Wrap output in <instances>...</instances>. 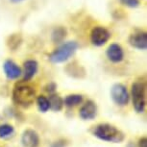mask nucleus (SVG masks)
Listing matches in <instances>:
<instances>
[{
  "mask_svg": "<svg viewBox=\"0 0 147 147\" xmlns=\"http://www.w3.org/2000/svg\"><path fill=\"white\" fill-rule=\"evenodd\" d=\"M13 99L15 103L19 106L28 108L34 103L36 99V91L28 85L18 84L13 88Z\"/></svg>",
  "mask_w": 147,
  "mask_h": 147,
  "instance_id": "nucleus-2",
  "label": "nucleus"
},
{
  "mask_svg": "<svg viewBox=\"0 0 147 147\" xmlns=\"http://www.w3.org/2000/svg\"><path fill=\"white\" fill-rule=\"evenodd\" d=\"M38 71V63L36 61L29 60L24 63V72H23V80L29 81Z\"/></svg>",
  "mask_w": 147,
  "mask_h": 147,
  "instance_id": "nucleus-12",
  "label": "nucleus"
},
{
  "mask_svg": "<svg viewBox=\"0 0 147 147\" xmlns=\"http://www.w3.org/2000/svg\"><path fill=\"white\" fill-rule=\"evenodd\" d=\"M145 85L140 82H136L132 86V96L133 104L135 110L138 113H143L146 105V93Z\"/></svg>",
  "mask_w": 147,
  "mask_h": 147,
  "instance_id": "nucleus-4",
  "label": "nucleus"
},
{
  "mask_svg": "<svg viewBox=\"0 0 147 147\" xmlns=\"http://www.w3.org/2000/svg\"><path fill=\"white\" fill-rule=\"evenodd\" d=\"M4 72L5 75L7 76L8 79L15 80L18 79L21 75V70L18 67V65L13 62V61H6L4 63Z\"/></svg>",
  "mask_w": 147,
  "mask_h": 147,
  "instance_id": "nucleus-10",
  "label": "nucleus"
},
{
  "mask_svg": "<svg viewBox=\"0 0 147 147\" xmlns=\"http://www.w3.org/2000/svg\"><path fill=\"white\" fill-rule=\"evenodd\" d=\"M120 1L122 4L126 5V6H128V7H132V8L137 7L138 5V0H120Z\"/></svg>",
  "mask_w": 147,
  "mask_h": 147,
  "instance_id": "nucleus-18",
  "label": "nucleus"
},
{
  "mask_svg": "<svg viewBox=\"0 0 147 147\" xmlns=\"http://www.w3.org/2000/svg\"><path fill=\"white\" fill-rule=\"evenodd\" d=\"M127 147H136V145L133 142H129L128 145H127Z\"/></svg>",
  "mask_w": 147,
  "mask_h": 147,
  "instance_id": "nucleus-22",
  "label": "nucleus"
},
{
  "mask_svg": "<svg viewBox=\"0 0 147 147\" xmlns=\"http://www.w3.org/2000/svg\"><path fill=\"white\" fill-rule=\"evenodd\" d=\"M130 44L135 48L144 50L147 47V34L144 32H137L130 36Z\"/></svg>",
  "mask_w": 147,
  "mask_h": 147,
  "instance_id": "nucleus-9",
  "label": "nucleus"
},
{
  "mask_svg": "<svg viewBox=\"0 0 147 147\" xmlns=\"http://www.w3.org/2000/svg\"><path fill=\"white\" fill-rule=\"evenodd\" d=\"M37 104H38V110H40L41 113H46L47 111L50 109L49 101L45 96H42V95L38 96L37 98Z\"/></svg>",
  "mask_w": 147,
  "mask_h": 147,
  "instance_id": "nucleus-16",
  "label": "nucleus"
},
{
  "mask_svg": "<svg viewBox=\"0 0 147 147\" xmlns=\"http://www.w3.org/2000/svg\"><path fill=\"white\" fill-rule=\"evenodd\" d=\"M111 97L113 101L118 106H126L129 102V93L125 86L115 84L111 88Z\"/></svg>",
  "mask_w": 147,
  "mask_h": 147,
  "instance_id": "nucleus-5",
  "label": "nucleus"
},
{
  "mask_svg": "<svg viewBox=\"0 0 147 147\" xmlns=\"http://www.w3.org/2000/svg\"><path fill=\"white\" fill-rule=\"evenodd\" d=\"M13 132H15V129L11 124H2V125H0V138H9L13 134Z\"/></svg>",
  "mask_w": 147,
  "mask_h": 147,
  "instance_id": "nucleus-15",
  "label": "nucleus"
},
{
  "mask_svg": "<svg viewBox=\"0 0 147 147\" xmlns=\"http://www.w3.org/2000/svg\"><path fill=\"white\" fill-rule=\"evenodd\" d=\"M49 101V106L50 109L54 112H59L62 110V108L63 106V100L62 99V97L59 96L58 94H52L48 99Z\"/></svg>",
  "mask_w": 147,
  "mask_h": 147,
  "instance_id": "nucleus-13",
  "label": "nucleus"
},
{
  "mask_svg": "<svg viewBox=\"0 0 147 147\" xmlns=\"http://www.w3.org/2000/svg\"><path fill=\"white\" fill-rule=\"evenodd\" d=\"M21 143L23 147H38L40 145V136L35 130L27 129L22 133Z\"/></svg>",
  "mask_w": 147,
  "mask_h": 147,
  "instance_id": "nucleus-7",
  "label": "nucleus"
},
{
  "mask_svg": "<svg viewBox=\"0 0 147 147\" xmlns=\"http://www.w3.org/2000/svg\"><path fill=\"white\" fill-rule=\"evenodd\" d=\"M65 37V30L63 28H57L55 31L53 32V35H52V38L55 42H59V41L63 40V38Z\"/></svg>",
  "mask_w": 147,
  "mask_h": 147,
  "instance_id": "nucleus-17",
  "label": "nucleus"
},
{
  "mask_svg": "<svg viewBox=\"0 0 147 147\" xmlns=\"http://www.w3.org/2000/svg\"><path fill=\"white\" fill-rule=\"evenodd\" d=\"M11 1H12L13 3H18V2H21V1H23V0H11Z\"/></svg>",
  "mask_w": 147,
  "mask_h": 147,
  "instance_id": "nucleus-23",
  "label": "nucleus"
},
{
  "mask_svg": "<svg viewBox=\"0 0 147 147\" xmlns=\"http://www.w3.org/2000/svg\"><path fill=\"white\" fill-rule=\"evenodd\" d=\"M55 90H56V85L53 84V83H51V84H49L48 86H47V88H46V90L48 91V92H54Z\"/></svg>",
  "mask_w": 147,
  "mask_h": 147,
  "instance_id": "nucleus-21",
  "label": "nucleus"
},
{
  "mask_svg": "<svg viewBox=\"0 0 147 147\" xmlns=\"http://www.w3.org/2000/svg\"><path fill=\"white\" fill-rule=\"evenodd\" d=\"M91 42L96 46H101L105 44L110 38V33L104 27L97 26L91 31L90 35Z\"/></svg>",
  "mask_w": 147,
  "mask_h": 147,
  "instance_id": "nucleus-6",
  "label": "nucleus"
},
{
  "mask_svg": "<svg viewBox=\"0 0 147 147\" xmlns=\"http://www.w3.org/2000/svg\"><path fill=\"white\" fill-rule=\"evenodd\" d=\"M66 145H67V142H66L65 140H60L55 141L51 145V147H66Z\"/></svg>",
  "mask_w": 147,
  "mask_h": 147,
  "instance_id": "nucleus-19",
  "label": "nucleus"
},
{
  "mask_svg": "<svg viewBox=\"0 0 147 147\" xmlns=\"http://www.w3.org/2000/svg\"><path fill=\"white\" fill-rule=\"evenodd\" d=\"M138 147H147V138L142 137L138 142Z\"/></svg>",
  "mask_w": 147,
  "mask_h": 147,
  "instance_id": "nucleus-20",
  "label": "nucleus"
},
{
  "mask_svg": "<svg viewBox=\"0 0 147 147\" xmlns=\"http://www.w3.org/2000/svg\"><path fill=\"white\" fill-rule=\"evenodd\" d=\"M107 56L113 63H119L123 60V50L118 44H111L107 50Z\"/></svg>",
  "mask_w": 147,
  "mask_h": 147,
  "instance_id": "nucleus-11",
  "label": "nucleus"
},
{
  "mask_svg": "<svg viewBox=\"0 0 147 147\" xmlns=\"http://www.w3.org/2000/svg\"><path fill=\"white\" fill-rule=\"evenodd\" d=\"M78 44L75 41H68L62 44L59 48L56 49L53 53L50 55V61L54 63H63L65 61H67L72 55L74 54V52L76 51Z\"/></svg>",
  "mask_w": 147,
  "mask_h": 147,
  "instance_id": "nucleus-3",
  "label": "nucleus"
},
{
  "mask_svg": "<svg viewBox=\"0 0 147 147\" xmlns=\"http://www.w3.org/2000/svg\"><path fill=\"white\" fill-rule=\"evenodd\" d=\"M79 115L84 120H92L97 115L96 104L91 100L87 101L80 110Z\"/></svg>",
  "mask_w": 147,
  "mask_h": 147,
  "instance_id": "nucleus-8",
  "label": "nucleus"
},
{
  "mask_svg": "<svg viewBox=\"0 0 147 147\" xmlns=\"http://www.w3.org/2000/svg\"><path fill=\"white\" fill-rule=\"evenodd\" d=\"M82 101H83V96L81 94H70V95L65 97L63 104L66 107L71 108V107L78 106L79 104L82 103Z\"/></svg>",
  "mask_w": 147,
  "mask_h": 147,
  "instance_id": "nucleus-14",
  "label": "nucleus"
},
{
  "mask_svg": "<svg viewBox=\"0 0 147 147\" xmlns=\"http://www.w3.org/2000/svg\"><path fill=\"white\" fill-rule=\"evenodd\" d=\"M93 136L103 141L112 143H121L125 140L124 133L109 123H101L96 125L93 130Z\"/></svg>",
  "mask_w": 147,
  "mask_h": 147,
  "instance_id": "nucleus-1",
  "label": "nucleus"
}]
</instances>
